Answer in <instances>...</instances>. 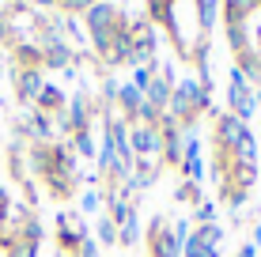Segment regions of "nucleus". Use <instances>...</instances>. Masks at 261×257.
Instances as JSON below:
<instances>
[{
	"label": "nucleus",
	"mask_w": 261,
	"mask_h": 257,
	"mask_svg": "<svg viewBox=\"0 0 261 257\" xmlns=\"http://www.w3.org/2000/svg\"><path fill=\"white\" fill-rule=\"evenodd\" d=\"M19 91H23V99H38V95H42L38 72H23V76H19Z\"/></svg>",
	"instance_id": "f257e3e1"
},
{
	"label": "nucleus",
	"mask_w": 261,
	"mask_h": 257,
	"mask_svg": "<svg viewBox=\"0 0 261 257\" xmlns=\"http://www.w3.org/2000/svg\"><path fill=\"white\" fill-rule=\"evenodd\" d=\"M0 219H8V193L0 189Z\"/></svg>",
	"instance_id": "f03ea898"
}]
</instances>
